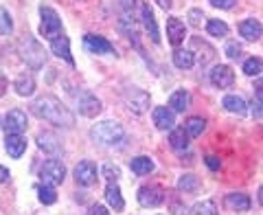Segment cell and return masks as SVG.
Wrapping results in <instances>:
<instances>
[{
    "label": "cell",
    "instance_id": "1",
    "mask_svg": "<svg viewBox=\"0 0 263 215\" xmlns=\"http://www.w3.org/2000/svg\"><path fill=\"white\" fill-rule=\"evenodd\" d=\"M31 112L35 114L37 119H44V121L53 123V126H60V128H72L75 126V114H72L68 107L53 95L37 97L35 101L31 103Z\"/></svg>",
    "mask_w": 263,
    "mask_h": 215
},
{
    "label": "cell",
    "instance_id": "2",
    "mask_svg": "<svg viewBox=\"0 0 263 215\" xmlns=\"http://www.w3.org/2000/svg\"><path fill=\"white\" fill-rule=\"evenodd\" d=\"M123 136H125V132H123V126L117 121H101L90 130V138L99 145H119Z\"/></svg>",
    "mask_w": 263,
    "mask_h": 215
},
{
    "label": "cell",
    "instance_id": "3",
    "mask_svg": "<svg viewBox=\"0 0 263 215\" xmlns=\"http://www.w3.org/2000/svg\"><path fill=\"white\" fill-rule=\"evenodd\" d=\"M18 53H20L22 60L27 62V66H31L33 70L42 68V66L46 64V51L42 48V44L31 35H24L18 42Z\"/></svg>",
    "mask_w": 263,
    "mask_h": 215
},
{
    "label": "cell",
    "instance_id": "4",
    "mask_svg": "<svg viewBox=\"0 0 263 215\" xmlns=\"http://www.w3.org/2000/svg\"><path fill=\"white\" fill-rule=\"evenodd\" d=\"M123 101H125L127 110L134 112V114H143V112L149 110V95H147L145 90L136 88V86L125 88V93H123Z\"/></svg>",
    "mask_w": 263,
    "mask_h": 215
},
{
    "label": "cell",
    "instance_id": "5",
    "mask_svg": "<svg viewBox=\"0 0 263 215\" xmlns=\"http://www.w3.org/2000/svg\"><path fill=\"white\" fill-rule=\"evenodd\" d=\"M40 180L46 185H62L64 180H66V167H64V163L62 160H57V158H51V160H46L42 165V169H40Z\"/></svg>",
    "mask_w": 263,
    "mask_h": 215
},
{
    "label": "cell",
    "instance_id": "6",
    "mask_svg": "<svg viewBox=\"0 0 263 215\" xmlns=\"http://www.w3.org/2000/svg\"><path fill=\"white\" fill-rule=\"evenodd\" d=\"M40 18H42V24H40V33L44 38H55L57 33L62 31V20L57 15L55 9L51 7H40Z\"/></svg>",
    "mask_w": 263,
    "mask_h": 215
},
{
    "label": "cell",
    "instance_id": "7",
    "mask_svg": "<svg viewBox=\"0 0 263 215\" xmlns=\"http://www.w3.org/2000/svg\"><path fill=\"white\" fill-rule=\"evenodd\" d=\"M164 189L162 187H156V185H149V187H141L138 189V204L141 206H147V209H156L164 202Z\"/></svg>",
    "mask_w": 263,
    "mask_h": 215
},
{
    "label": "cell",
    "instance_id": "8",
    "mask_svg": "<svg viewBox=\"0 0 263 215\" xmlns=\"http://www.w3.org/2000/svg\"><path fill=\"white\" fill-rule=\"evenodd\" d=\"M77 110H79L81 117L92 119L103 110V107H101V101H99L90 90H84V93H79V97H77Z\"/></svg>",
    "mask_w": 263,
    "mask_h": 215
},
{
    "label": "cell",
    "instance_id": "9",
    "mask_svg": "<svg viewBox=\"0 0 263 215\" xmlns=\"http://www.w3.org/2000/svg\"><path fill=\"white\" fill-rule=\"evenodd\" d=\"M84 46H86V51L92 53V55H117L114 46L108 42V40L101 38V35H95V33H86Z\"/></svg>",
    "mask_w": 263,
    "mask_h": 215
},
{
    "label": "cell",
    "instance_id": "10",
    "mask_svg": "<svg viewBox=\"0 0 263 215\" xmlns=\"http://www.w3.org/2000/svg\"><path fill=\"white\" fill-rule=\"evenodd\" d=\"M3 128L7 130V134H22V132L27 130V114H24L20 107H13V110L7 112Z\"/></svg>",
    "mask_w": 263,
    "mask_h": 215
},
{
    "label": "cell",
    "instance_id": "11",
    "mask_svg": "<svg viewBox=\"0 0 263 215\" xmlns=\"http://www.w3.org/2000/svg\"><path fill=\"white\" fill-rule=\"evenodd\" d=\"M75 180L79 187H92L97 183V165L90 160H81L75 167Z\"/></svg>",
    "mask_w": 263,
    "mask_h": 215
},
{
    "label": "cell",
    "instance_id": "12",
    "mask_svg": "<svg viewBox=\"0 0 263 215\" xmlns=\"http://www.w3.org/2000/svg\"><path fill=\"white\" fill-rule=\"evenodd\" d=\"M233 81H235V73L226 64H219V66H215V68L211 70V84L215 88H230L233 86Z\"/></svg>",
    "mask_w": 263,
    "mask_h": 215
},
{
    "label": "cell",
    "instance_id": "13",
    "mask_svg": "<svg viewBox=\"0 0 263 215\" xmlns=\"http://www.w3.org/2000/svg\"><path fill=\"white\" fill-rule=\"evenodd\" d=\"M51 51H53V55L66 60L70 66H75V60H72V53H70V40L66 38L64 33H57L55 38H51Z\"/></svg>",
    "mask_w": 263,
    "mask_h": 215
},
{
    "label": "cell",
    "instance_id": "14",
    "mask_svg": "<svg viewBox=\"0 0 263 215\" xmlns=\"http://www.w3.org/2000/svg\"><path fill=\"white\" fill-rule=\"evenodd\" d=\"M141 18H143V24H145L147 33H149L152 42L158 44L160 42V33H158V24H156V18H154V11H152L149 3H143V7H141Z\"/></svg>",
    "mask_w": 263,
    "mask_h": 215
},
{
    "label": "cell",
    "instance_id": "15",
    "mask_svg": "<svg viewBox=\"0 0 263 215\" xmlns=\"http://www.w3.org/2000/svg\"><path fill=\"white\" fill-rule=\"evenodd\" d=\"M167 38H169V42L174 44V46L182 44L184 38H186V27H184V22L178 20V18H169V20H167Z\"/></svg>",
    "mask_w": 263,
    "mask_h": 215
},
{
    "label": "cell",
    "instance_id": "16",
    "mask_svg": "<svg viewBox=\"0 0 263 215\" xmlns=\"http://www.w3.org/2000/svg\"><path fill=\"white\" fill-rule=\"evenodd\" d=\"M5 150L11 158H20V156L27 152V140L22 134H7L5 138Z\"/></svg>",
    "mask_w": 263,
    "mask_h": 215
},
{
    "label": "cell",
    "instance_id": "17",
    "mask_svg": "<svg viewBox=\"0 0 263 215\" xmlns=\"http://www.w3.org/2000/svg\"><path fill=\"white\" fill-rule=\"evenodd\" d=\"M224 204H226V209L230 211H237V213H246V211H250V198L246 195V193H228L224 198Z\"/></svg>",
    "mask_w": 263,
    "mask_h": 215
},
{
    "label": "cell",
    "instance_id": "18",
    "mask_svg": "<svg viewBox=\"0 0 263 215\" xmlns=\"http://www.w3.org/2000/svg\"><path fill=\"white\" fill-rule=\"evenodd\" d=\"M154 126L158 130H174L176 117L171 107H156L154 110Z\"/></svg>",
    "mask_w": 263,
    "mask_h": 215
},
{
    "label": "cell",
    "instance_id": "19",
    "mask_svg": "<svg viewBox=\"0 0 263 215\" xmlns=\"http://www.w3.org/2000/svg\"><path fill=\"white\" fill-rule=\"evenodd\" d=\"M37 147L46 154H57L62 150L60 145V138H57L55 134H51V132H42V134H37Z\"/></svg>",
    "mask_w": 263,
    "mask_h": 215
},
{
    "label": "cell",
    "instance_id": "20",
    "mask_svg": "<svg viewBox=\"0 0 263 215\" xmlns=\"http://www.w3.org/2000/svg\"><path fill=\"white\" fill-rule=\"evenodd\" d=\"M105 200H108V204L112 206L114 211H123V209H125V200H123L121 189H119L117 183H108V187H105Z\"/></svg>",
    "mask_w": 263,
    "mask_h": 215
},
{
    "label": "cell",
    "instance_id": "21",
    "mask_svg": "<svg viewBox=\"0 0 263 215\" xmlns=\"http://www.w3.org/2000/svg\"><path fill=\"white\" fill-rule=\"evenodd\" d=\"M169 145L174 147L176 152H184L189 150V132L184 128H174L169 134Z\"/></svg>",
    "mask_w": 263,
    "mask_h": 215
},
{
    "label": "cell",
    "instance_id": "22",
    "mask_svg": "<svg viewBox=\"0 0 263 215\" xmlns=\"http://www.w3.org/2000/svg\"><path fill=\"white\" fill-rule=\"evenodd\" d=\"M154 160L149 158V156H136V158L129 160V169L136 173V176H147V173L154 171Z\"/></svg>",
    "mask_w": 263,
    "mask_h": 215
},
{
    "label": "cell",
    "instance_id": "23",
    "mask_svg": "<svg viewBox=\"0 0 263 215\" xmlns=\"http://www.w3.org/2000/svg\"><path fill=\"white\" fill-rule=\"evenodd\" d=\"M261 24H259V20H243L241 24H239V33H241V38H246L248 42H254V40H259L261 38Z\"/></svg>",
    "mask_w": 263,
    "mask_h": 215
},
{
    "label": "cell",
    "instance_id": "24",
    "mask_svg": "<svg viewBox=\"0 0 263 215\" xmlns=\"http://www.w3.org/2000/svg\"><path fill=\"white\" fill-rule=\"evenodd\" d=\"M189 103H191V95H189L186 90H176L169 99V107L174 112H184L189 107Z\"/></svg>",
    "mask_w": 263,
    "mask_h": 215
},
{
    "label": "cell",
    "instance_id": "25",
    "mask_svg": "<svg viewBox=\"0 0 263 215\" xmlns=\"http://www.w3.org/2000/svg\"><path fill=\"white\" fill-rule=\"evenodd\" d=\"M13 88L20 97H31L33 93H35V79H33L31 75H22V77L15 79Z\"/></svg>",
    "mask_w": 263,
    "mask_h": 215
},
{
    "label": "cell",
    "instance_id": "26",
    "mask_svg": "<svg viewBox=\"0 0 263 215\" xmlns=\"http://www.w3.org/2000/svg\"><path fill=\"white\" fill-rule=\"evenodd\" d=\"M224 107L230 112V114H237V117H243L246 114V101L241 97H237V95H228V97H224Z\"/></svg>",
    "mask_w": 263,
    "mask_h": 215
},
{
    "label": "cell",
    "instance_id": "27",
    "mask_svg": "<svg viewBox=\"0 0 263 215\" xmlns=\"http://www.w3.org/2000/svg\"><path fill=\"white\" fill-rule=\"evenodd\" d=\"M174 64L178 66V68H191V66L195 64V57L191 51H184V48H178V51H174Z\"/></svg>",
    "mask_w": 263,
    "mask_h": 215
},
{
    "label": "cell",
    "instance_id": "28",
    "mask_svg": "<svg viewBox=\"0 0 263 215\" xmlns=\"http://www.w3.org/2000/svg\"><path fill=\"white\" fill-rule=\"evenodd\" d=\"M37 198L42 204H55L57 202V191L53 185H46V183H40L37 185Z\"/></svg>",
    "mask_w": 263,
    "mask_h": 215
},
{
    "label": "cell",
    "instance_id": "29",
    "mask_svg": "<svg viewBox=\"0 0 263 215\" xmlns=\"http://www.w3.org/2000/svg\"><path fill=\"white\" fill-rule=\"evenodd\" d=\"M184 130L189 132V136H202V132L206 130V121H204L202 117H191V119H186L184 123Z\"/></svg>",
    "mask_w": 263,
    "mask_h": 215
},
{
    "label": "cell",
    "instance_id": "30",
    "mask_svg": "<svg viewBox=\"0 0 263 215\" xmlns=\"http://www.w3.org/2000/svg\"><path fill=\"white\" fill-rule=\"evenodd\" d=\"M197 187H200V178L193 176V173H184V176H180V180H178L180 191H197Z\"/></svg>",
    "mask_w": 263,
    "mask_h": 215
},
{
    "label": "cell",
    "instance_id": "31",
    "mask_svg": "<svg viewBox=\"0 0 263 215\" xmlns=\"http://www.w3.org/2000/svg\"><path fill=\"white\" fill-rule=\"evenodd\" d=\"M206 31L213 38H226L228 35V24L221 20H209L206 22Z\"/></svg>",
    "mask_w": 263,
    "mask_h": 215
},
{
    "label": "cell",
    "instance_id": "32",
    "mask_svg": "<svg viewBox=\"0 0 263 215\" xmlns=\"http://www.w3.org/2000/svg\"><path fill=\"white\" fill-rule=\"evenodd\" d=\"M261 70H263V62L259 60V57H250V60L243 62V73H246L248 77L261 75Z\"/></svg>",
    "mask_w": 263,
    "mask_h": 215
},
{
    "label": "cell",
    "instance_id": "33",
    "mask_svg": "<svg viewBox=\"0 0 263 215\" xmlns=\"http://www.w3.org/2000/svg\"><path fill=\"white\" fill-rule=\"evenodd\" d=\"M191 215H217V204L211 202V200H204V202L193 206Z\"/></svg>",
    "mask_w": 263,
    "mask_h": 215
},
{
    "label": "cell",
    "instance_id": "34",
    "mask_svg": "<svg viewBox=\"0 0 263 215\" xmlns=\"http://www.w3.org/2000/svg\"><path fill=\"white\" fill-rule=\"evenodd\" d=\"M11 31H13V22H11L9 11L0 9V35H9Z\"/></svg>",
    "mask_w": 263,
    "mask_h": 215
},
{
    "label": "cell",
    "instance_id": "35",
    "mask_svg": "<svg viewBox=\"0 0 263 215\" xmlns=\"http://www.w3.org/2000/svg\"><path fill=\"white\" fill-rule=\"evenodd\" d=\"M121 15H134V5L136 0H117Z\"/></svg>",
    "mask_w": 263,
    "mask_h": 215
},
{
    "label": "cell",
    "instance_id": "36",
    "mask_svg": "<svg viewBox=\"0 0 263 215\" xmlns=\"http://www.w3.org/2000/svg\"><path fill=\"white\" fill-rule=\"evenodd\" d=\"M103 176L108 178V183H117V180L121 178V169L114 167V165H105V167H103Z\"/></svg>",
    "mask_w": 263,
    "mask_h": 215
},
{
    "label": "cell",
    "instance_id": "37",
    "mask_svg": "<svg viewBox=\"0 0 263 215\" xmlns=\"http://www.w3.org/2000/svg\"><path fill=\"white\" fill-rule=\"evenodd\" d=\"M189 20H191L193 27H200L202 20H204V13L200 9H193V11H189Z\"/></svg>",
    "mask_w": 263,
    "mask_h": 215
},
{
    "label": "cell",
    "instance_id": "38",
    "mask_svg": "<svg viewBox=\"0 0 263 215\" xmlns=\"http://www.w3.org/2000/svg\"><path fill=\"white\" fill-rule=\"evenodd\" d=\"M252 117L254 119H263V101L261 99H254L252 101Z\"/></svg>",
    "mask_w": 263,
    "mask_h": 215
},
{
    "label": "cell",
    "instance_id": "39",
    "mask_svg": "<svg viewBox=\"0 0 263 215\" xmlns=\"http://www.w3.org/2000/svg\"><path fill=\"white\" fill-rule=\"evenodd\" d=\"M213 7H219V9H230V7H235L237 0H209Z\"/></svg>",
    "mask_w": 263,
    "mask_h": 215
},
{
    "label": "cell",
    "instance_id": "40",
    "mask_svg": "<svg viewBox=\"0 0 263 215\" xmlns=\"http://www.w3.org/2000/svg\"><path fill=\"white\" fill-rule=\"evenodd\" d=\"M239 53H241L239 44H237V42H228V46H226V55L228 57H239Z\"/></svg>",
    "mask_w": 263,
    "mask_h": 215
},
{
    "label": "cell",
    "instance_id": "41",
    "mask_svg": "<svg viewBox=\"0 0 263 215\" xmlns=\"http://www.w3.org/2000/svg\"><path fill=\"white\" fill-rule=\"evenodd\" d=\"M88 213H90V215H110L108 209H105V206H101V204H92V206L88 209Z\"/></svg>",
    "mask_w": 263,
    "mask_h": 215
},
{
    "label": "cell",
    "instance_id": "42",
    "mask_svg": "<svg viewBox=\"0 0 263 215\" xmlns=\"http://www.w3.org/2000/svg\"><path fill=\"white\" fill-rule=\"evenodd\" d=\"M206 165H209V169H213V171H217L219 169V158L217 156H206Z\"/></svg>",
    "mask_w": 263,
    "mask_h": 215
},
{
    "label": "cell",
    "instance_id": "43",
    "mask_svg": "<svg viewBox=\"0 0 263 215\" xmlns=\"http://www.w3.org/2000/svg\"><path fill=\"white\" fill-rule=\"evenodd\" d=\"M254 99H261L263 101V79H259L257 84H254Z\"/></svg>",
    "mask_w": 263,
    "mask_h": 215
},
{
    "label": "cell",
    "instance_id": "44",
    "mask_svg": "<svg viewBox=\"0 0 263 215\" xmlns=\"http://www.w3.org/2000/svg\"><path fill=\"white\" fill-rule=\"evenodd\" d=\"M7 180H9V169H7V167H3V165H0V185H5Z\"/></svg>",
    "mask_w": 263,
    "mask_h": 215
},
{
    "label": "cell",
    "instance_id": "45",
    "mask_svg": "<svg viewBox=\"0 0 263 215\" xmlns=\"http://www.w3.org/2000/svg\"><path fill=\"white\" fill-rule=\"evenodd\" d=\"M7 93V77H5V73H0V97H5Z\"/></svg>",
    "mask_w": 263,
    "mask_h": 215
},
{
    "label": "cell",
    "instance_id": "46",
    "mask_svg": "<svg viewBox=\"0 0 263 215\" xmlns=\"http://www.w3.org/2000/svg\"><path fill=\"white\" fill-rule=\"evenodd\" d=\"M158 3H160V7H164V9H169V7H171L169 0H158Z\"/></svg>",
    "mask_w": 263,
    "mask_h": 215
},
{
    "label": "cell",
    "instance_id": "47",
    "mask_svg": "<svg viewBox=\"0 0 263 215\" xmlns=\"http://www.w3.org/2000/svg\"><path fill=\"white\" fill-rule=\"evenodd\" d=\"M259 202H261V206H263V187L259 189Z\"/></svg>",
    "mask_w": 263,
    "mask_h": 215
},
{
    "label": "cell",
    "instance_id": "48",
    "mask_svg": "<svg viewBox=\"0 0 263 215\" xmlns=\"http://www.w3.org/2000/svg\"><path fill=\"white\" fill-rule=\"evenodd\" d=\"M0 128H3V121H0Z\"/></svg>",
    "mask_w": 263,
    "mask_h": 215
}]
</instances>
